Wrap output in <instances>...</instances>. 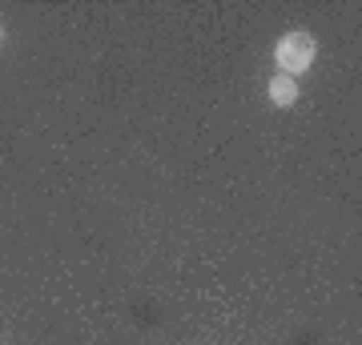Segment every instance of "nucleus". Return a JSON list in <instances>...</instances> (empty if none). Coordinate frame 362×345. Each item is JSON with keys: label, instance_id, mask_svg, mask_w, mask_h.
Instances as JSON below:
<instances>
[{"label": "nucleus", "instance_id": "f257e3e1", "mask_svg": "<svg viewBox=\"0 0 362 345\" xmlns=\"http://www.w3.org/2000/svg\"><path fill=\"white\" fill-rule=\"evenodd\" d=\"M274 56H278L286 77H298V73H306L314 64V37L310 32H286V37L278 40Z\"/></svg>", "mask_w": 362, "mask_h": 345}, {"label": "nucleus", "instance_id": "f03ea898", "mask_svg": "<svg viewBox=\"0 0 362 345\" xmlns=\"http://www.w3.org/2000/svg\"><path fill=\"white\" fill-rule=\"evenodd\" d=\"M270 101L274 104H294L298 101V85H294V77H286V73H278V77L270 80Z\"/></svg>", "mask_w": 362, "mask_h": 345}, {"label": "nucleus", "instance_id": "7ed1b4c3", "mask_svg": "<svg viewBox=\"0 0 362 345\" xmlns=\"http://www.w3.org/2000/svg\"><path fill=\"white\" fill-rule=\"evenodd\" d=\"M0 37H4V32H0Z\"/></svg>", "mask_w": 362, "mask_h": 345}]
</instances>
